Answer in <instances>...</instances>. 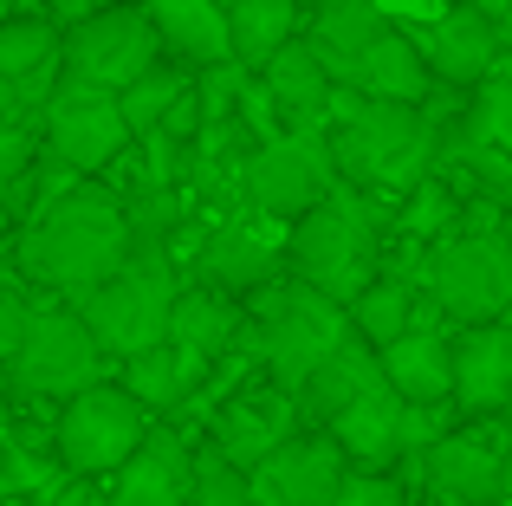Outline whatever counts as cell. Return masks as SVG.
Returning <instances> with one entry per match:
<instances>
[{"mask_svg": "<svg viewBox=\"0 0 512 506\" xmlns=\"http://www.w3.org/2000/svg\"><path fill=\"white\" fill-rule=\"evenodd\" d=\"M467 7H474V13H487V20L500 26V13H512V0H467Z\"/></svg>", "mask_w": 512, "mask_h": 506, "instance_id": "40", "label": "cell"}, {"mask_svg": "<svg viewBox=\"0 0 512 506\" xmlns=\"http://www.w3.org/2000/svg\"><path fill=\"white\" fill-rule=\"evenodd\" d=\"M286 260H292V279H299V286H312L318 299H331V305L350 312V299L376 279V215H370V202L338 182L305 221H292Z\"/></svg>", "mask_w": 512, "mask_h": 506, "instance_id": "3", "label": "cell"}, {"mask_svg": "<svg viewBox=\"0 0 512 506\" xmlns=\"http://www.w3.org/2000/svg\"><path fill=\"white\" fill-rule=\"evenodd\" d=\"M344 474L350 468L331 435H292L247 474V506H331Z\"/></svg>", "mask_w": 512, "mask_h": 506, "instance_id": "12", "label": "cell"}, {"mask_svg": "<svg viewBox=\"0 0 512 506\" xmlns=\"http://www.w3.org/2000/svg\"><path fill=\"white\" fill-rule=\"evenodd\" d=\"M506 422H512V396H506Z\"/></svg>", "mask_w": 512, "mask_h": 506, "instance_id": "44", "label": "cell"}, {"mask_svg": "<svg viewBox=\"0 0 512 506\" xmlns=\"http://www.w3.org/2000/svg\"><path fill=\"white\" fill-rule=\"evenodd\" d=\"M292 416H299V403H292L286 390L234 396V403L221 409V422H214V455H227L240 474H253L273 448L292 442Z\"/></svg>", "mask_w": 512, "mask_h": 506, "instance_id": "19", "label": "cell"}, {"mask_svg": "<svg viewBox=\"0 0 512 506\" xmlns=\"http://www.w3.org/2000/svg\"><path fill=\"white\" fill-rule=\"evenodd\" d=\"M26 325H33V305H26L13 286H0V364H13V351H20Z\"/></svg>", "mask_w": 512, "mask_h": 506, "instance_id": "37", "label": "cell"}, {"mask_svg": "<svg viewBox=\"0 0 512 506\" xmlns=\"http://www.w3.org/2000/svg\"><path fill=\"white\" fill-rule=\"evenodd\" d=\"M376 383H383V364H376V351L363 338H344L338 351L325 357V364L305 377V390L292 396V403L305 409V416H318V422H338L357 396H370Z\"/></svg>", "mask_w": 512, "mask_h": 506, "instance_id": "25", "label": "cell"}, {"mask_svg": "<svg viewBox=\"0 0 512 506\" xmlns=\"http://www.w3.org/2000/svg\"><path fill=\"white\" fill-rule=\"evenodd\" d=\"M195 273H201V286L221 292V299H253V292H266L279 279V247L266 241V234H253L247 221H221V228L208 234V247H201Z\"/></svg>", "mask_w": 512, "mask_h": 506, "instance_id": "22", "label": "cell"}, {"mask_svg": "<svg viewBox=\"0 0 512 506\" xmlns=\"http://www.w3.org/2000/svg\"><path fill=\"white\" fill-rule=\"evenodd\" d=\"M163 65V39H156L143 7H117L98 20H78L59 33V72L65 85H91V91H130L143 72Z\"/></svg>", "mask_w": 512, "mask_h": 506, "instance_id": "6", "label": "cell"}, {"mask_svg": "<svg viewBox=\"0 0 512 506\" xmlns=\"http://www.w3.org/2000/svg\"><path fill=\"white\" fill-rule=\"evenodd\" d=\"M124 0H52V26H78V20H98V13H117Z\"/></svg>", "mask_w": 512, "mask_h": 506, "instance_id": "38", "label": "cell"}, {"mask_svg": "<svg viewBox=\"0 0 512 506\" xmlns=\"http://www.w3.org/2000/svg\"><path fill=\"white\" fill-rule=\"evenodd\" d=\"M325 429H331V442H338V455L357 461V474H389L409 455V403H402L389 383H376L370 396H357Z\"/></svg>", "mask_w": 512, "mask_h": 506, "instance_id": "16", "label": "cell"}, {"mask_svg": "<svg viewBox=\"0 0 512 506\" xmlns=\"http://www.w3.org/2000/svg\"><path fill=\"white\" fill-rule=\"evenodd\" d=\"M299 20H305L299 0H234V7H227L234 65H240V72H266V65L299 39Z\"/></svg>", "mask_w": 512, "mask_h": 506, "instance_id": "26", "label": "cell"}, {"mask_svg": "<svg viewBox=\"0 0 512 506\" xmlns=\"http://www.w3.org/2000/svg\"><path fill=\"white\" fill-rule=\"evenodd\" d=\"M454 215H461V202L448 195V182H441V176H428L422 189L409 195V234H441Z\"/></svg>", "mask_w": 512, "mask_h": 506, "instance_id": "35", "label": "cell"}, {"mask_svg": "<svg viewBox=\"0 0 512 506\" xmlns=\"http://www.w3.org/2000/svg\"><path fill=\"white\" fill-rule=\"evenodd\" d=\"M195 91V78L182 72V65H156V72H143L130 91H117V111H124V124H130V137H156V130L169 124V111Z\"/></svg>", "mask_w": 512, "mask_h": 506, "instance_id": "31", "label": "cell"}, {"mask_svg": "<svg viewBox=\"0 0 512 506\" xmlns=\"http://www.w3.org/2000/svg\"><path fill=\"white\" fill-rule=\"evenodd\" d=\"M260 91L273 98V117H279L286 137H325L331 130V98H338V85H331L325 59H318L305 39H292V46L266 65Z\"/></svg>", "mask_w": 512, "mask_h": 506, "instance_id": "14", "label": "cell"}, {"mask_svg": "<svg viewBox=\"0 0 512 506\" xmlns=\"http://www.w3.org/2000/svg\"><path fill=\"white\" fill-rule=\"evenodd\" d=\"M331 169L344 189L370 195H415L441 169V124L409 104H363V98H331V130H325Z\"/></svg>", "mask_w": 512, "mask_h": 506, "instance_id": "1", "label": "cell"}, {"mask_svg": "<svg viewBox=\"0 0 512 506\" xmlns=\"http://www.w3.org/2000/svg\"><path fill=\"white\" fill-rule=\"evenodd\" d=\"M150 435V409L124 390V383H91L85 396H72L59 416V468H72L78 481L117 474Z\"/></svg>", "mask_w": 512, "mask_h": 506, "instance_id": "7", "label": "cell"}, {"mask_svg": "<svg viewBox=\"0 0 512 506\" xmlns=\"http://www.w3.org/2000/svg\"><path fill=\"white\" fill-rule=\"evenodd\" d=\"M415 305H422V299H415L409 279H396V273L370 279V286L350 299V312H344L350 318V338H363L370 351H389L402 331H415Z\"/></svg>", "mask_w": 512, "mask_h": 506, "instance_id": "28", "label": "cell"}, {"mask_svg": "<svg viewBox=\"0 0 512 506\" xmlns=\"http://www.w3.org/2000/svg\"><path fill=\"white\" fill-rule=\"evenodd\" d=\"M195 494V455L175 429H150L143 448L117 468L111 506H188Z\"/></svg>", "mask_w": 512, "mask_h": 506, "instance_id": "20", "label": "cell"}, {"mask_svg": "<svg viewBox=\"0 0 512 506\" xmlns=\"http://www.w3.org/2000/svg\"><path fill=\"white\" fill-rule=\"evenodd\" d=\"M175 292H182V286H175L169 260H130L117 279H104L98 292H85L72 312L85 318L91 344H98L104 357H124V364H130V357L169 344Z\"/></svg>", "mask_w": 512, "mask_h": 506, "instance_id": "5", "label": "cell"}, {"mask_svg": "<svg viewBox=\"0 0 512 506\" xmlns=\"http://www.w3.org/2000/svg\"><path fill=\"white\" fill-rule=\"evenodd\" d=\"M0 506H33V500H20V494H7V500H0Z\"/></svg>", "mask_w": 512, "mask_h": 506, "instance_id": "42", "label": "cell"}, {"mask_svg": "<svg viewBox=\"0 0 512 506\" xmlns=\"http://www.w3.org/2000/svg\"><path fill=\"white\" fill-rule=\"evenodd\" d=\"M331 506H402V481L396 474H344Z\"/></svg>", "mask_w": 512, "mask_h": 506, "instance_id": "36", "label": "cell"}, {"mask_svg": "<svg viewBox=\"0 0 512 506\" xmlns=\"http://www.w3.org/2000/svg\"><path fill=\"white\" fill-rule=\"evenodd\" d=\"M253 338H260V357L273 370V390L299 396L305 377L350 338V318L344 305L318 299L299 279H273L266 292H253Z\"/></svg>", "mask_w": 512, "mask_h": 506, "instance_id": "4", "label": "cell"}, {"mask_svg": "<svg viewBox=\"0 0 512 506\" xmlns=\"http://www.w3.org/2000/svg\"><path fill=\"white\" fill-rule=\"evenodd\" d=\"M506 448L512 435L500 429H461L441 435L428 448V487H435V506H500V474H506Z\"/></svg>", "mask_w": 512, "mask_h": 506, "instance_id": "13", "label": "cell"}, {"mask_svg": "<svg viewBox=\"0 0 512 506\" xmlns=\"http://www.w3.org/2000/svg\"><path fill=\"white\" fill-rule=\"evenodd\" d=\"M59 72V26L52 20H7L0 26V78L7 85H52Z\"/></svg>", "mask_w": 512, "mask_h": 506, "instance_id": "30", "label": "cell"}, {"mask_svg": "<svg viewBox=\"0 0 512 506\" xmlns=\"http://www.w3.org/2000/svg\"><path fill=\"white\" fill-rule=\"evenodd\" d=\"M435 72V85H454V91H480L493 72H500V26L474 7H454L428 26V39H415Z\"/></svg>", "mask_w": 512, "mask_h": 506, "instance_id": "15", "label": "cell"}, {"mask_svg": "<svg viewBox=\"0 0 512 506\" xmlns=\"http://www.w3.org/2000/svg\"><path fill=\"white\" fill-rule=\"evenodd\" d=\"M383 33H389V13L376 7V0H325V7L312 13V33H305V46L325 59L331 85H338V78H344Z\"/></svg>", "mask_w": 512, "mask_h": 506, "instance_id": "24", "label": "cell"}, {"mask_svg": "<svg viewBox=\"0 0 512 506\" xmlns=\"http://www.w3.org/2000/svg\"><path fill=\"white\" fill-rule=\"evenodd\" d=\"M512 396V325H467L454 338V409L500 416Z\"/></svg>", "mask_w": 512, "mask_h": 506, "instance_id": "21", "label": "cell"}, {"mask_svg": "<svg viewBox=\"0 0 512 506\" xmlns=\"http://www.w3.org/2000/svg\"><path fill=\"white\" fill-rule=\"evenodd\" d=\"M376 364H383V383L402 396L409 409H441L454 403V344L441 325H415L402 331L389 351H376Z\"/></svg>", "mask_w": 512, "mask_h": 506, "instance_id": "18", "label": "cell"}, {"mask_svg": "<svg viewBox=\"0 0 512 506\" xmlns=\"http://www.w3.org/2000/svg\"><path fill=\"white\" fill-rule=\"evenodd\" d=\"M240 325H247V318H240L234 299H221V292H208V286H188V292H175L169 344L188 351V357H201V364H214V357L240 338Z\"/></svg>", "mask_w": 512, "mask_h": 506, "instance_id": "27", "label": "cell"}, {"mask_svg": "<svg viewBox=\"0 0 512 506\" xmlns=\"http://www.w3.org/2000/svg\"><path fill=\"white\" fill-rule=\"evenodd\" d=\"M500 500L512 506V448H506V474H500Z\"/></svg>", "mask_w": 512, "mask_h": 506, "instance_id": "41", "label": "cell"}, {"mask_svg": "<svg viewBox=\"0 0 512 506\" xmlns=\"http://www.w3.org/2000/svg\"><path fill=\"white\" fill-rule=\"evenodd\" d=\"M39 117H46V124H39L46 150L59 156L65 169H78V176L117 163V156L137 143L130 124H124V111H117V98L111 91H91V85H59Z\"/></svg>", "mask_w": 512, "mask_h": 506, "instance_id": "11", "label": "cell"}, {"mask_svg": "<svg viewBox=\"0 0 512 506\" xmlns=\"http://www.w3.org/2000/svg\"><path fill=\"white\" fill-rule=\"evenodd\" d=\"M428 299L441 318L500 325L512 312V247L500 234H454L428 253Z\"/></svg>", "mask_w": 512, "mask_h": 506, "instance_id": "8", "label": "cell"}, {"mask_svg": "<svg viewBox=\"0 0 512 506\" xmlns=\"http://www.w3.org/2000/svg\"><path fill=\"white\" fill-rule=\"evenodd\" d=\"M208 7H221V13H227V7H234V0H208Z\"/></svg>", "mask_w": 512, "mask_h": 506, "instance_id": "43", "label": "cell"}, {"mask_svg": "<svg viewBox=\"0 0 512 506\" xmlns=\"http://www.w3.org/2000/svg\"><path fill=\"white\" fill-rule=\"evenodd\" d=\"M33 150H39V130H33V124H13V117H0V195H7L13 182L33 176Z\"/></svg>", "mask_w": 512, "mask_h": 506, "instance_id": "34", "label": "cell"}, {"mask_svg": "<svg viewBox=\"0 0 512 506\" xmlns=\"http://www.w3.org/2000/svg\"><path fill=\"white\" fill-rule=\"evenodd\" d=\"M201 370H208L201 357L175 351V344H156V351H143V357H130V364H124V390L137 396L143 409H175L201 383Z\"/></svg>", "mask_w": 512, "mask_h": 506, "instance_id": "29", "label": "cell"}, {"mask_svg": "<svg viewBox=\"0 0 512 506\" xmlns=\"http://www.w3.org/2000/svg\"><path fill=\"white\" fill-rule=\"evenodd\" d=\"M39 506H111V500H104L91 481H65V487H52V494L39 500Z\"/></svg>", "mask_w": 512, "mask_h": 506, "instance_id": "39", "label": "cell"}, {"mask_svg": "<svg viewBox=\"0 0 512 506\" xmlns=\"http://www.w3.org/2000/svg\"><path fill=\"white\" fill-rule=\"evenodd\" d=\"M150 26L163 39L169 59H182V72H214L234 65V39H227V13L208 0H150Z\"/></svg>", "mask_w": 512, "mask_h": 506, "instance_id": "23", "label": "cell"}, {"mask_svg": "<svg viewBox=\"0 0 512 506\" xmlns=\"http://www.w3.org/2000/svg\"><path fill=\"white\" fill-rule=\"evenodd\" d=\"M474 143L500 150L512 163V72H493L480 85V104H474Z\"/></svg>", "mask_w": 512, "mask_h": 506, "instance_id": "32", "label": "cell"}, {"mask_svg": "<svg viewBox=\"0 0 512 506\" xmlns=\"http://www.w3.org/2000/svg\"><path fill=\"white\" fill-rule=\"evenodd\" d=\"M98 370H104V351L91 344V331H85V318L78 312H33V325H26V338H20V351H13V383L20 390H33V396H85L91 383H98Z\"/></svg>", "mask_w": 512, "mask_h": 506, "instance_id": "10", "label": "cell"}, {"mask_svg": "<svg viewBox=\"0 0 512 506\" xmlns=\"http://www.w3.org/2000/svg\"><path fill=\"white\" fill-rule=\"evenodd\" d=\"M338 91H350V98H363V104H409V111H422L428 91H435V72H428L422 46H415L402 26H389V33L338 78Z\"/></svg>", "mask_w": 512, "mask_h": 506, "instance_id": "17", "label": "cell"}, {"mask_svg": "<svg viewBox=\"0 0 512 506\" xmlns=\"http://www.w3.org/2000/svg\"><path fill=\"white\" fill-rule=\"evenodd\" d=\"M500 506H506V500H500Z\"/></svg>", "mask_w": 512, "mask_h": 506, "instance_id": "45", "label": "cell"}, {"mask_svg": "<svg viewBox=\"0 0 512 506\" xmlns=\"http://www.w3.org/2000/svg\"><path fill=\"white\" fill-rule=\"evenodd\" d=\"M331 189H338V169H331L325 137H279V143L247 150V163H240L247 208L273 221H305Z\"/></svg>", "mask_w": 512, "mask_h": 506, "instance_id": "9", "label": "cell"}, {"mask_svg": "<svg viewBox=\"0 0 512 506\" xmlns=\"http://www.w3.org/2000/svg\"><path fill=\"white\" fill-rule=\"evenodd\" d=\"M20 266L39 279V286L65 292V299H85L98 292L104 279H117L130 266V215L117 195L104 189H72L52 195L46 208L33 215L20 241Z\"/></svg>", "mask_w": 512, "mask_h": 506, "instance_id": "2", "label": "cell"}, {"mask_svg": "<svg viewBox=\"0 0 512 506\" xmlns=\"http://www.w3.org/2000/svg\"><path fill=\"white\" fill-rule=\"evenodd\" d=\"M188 506H247V474L234 468L227 455H195V494Z\"/></svg>", "mask_w": 512, "mask_h": 506, "instance_id": "33", "label": "cell"}]
</instances>
